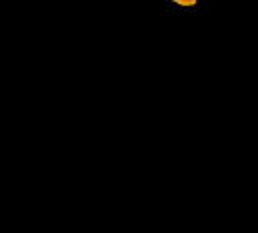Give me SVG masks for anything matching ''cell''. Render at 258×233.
Returning a JSON list of instances; mask_svg holds the SVG:
<instances>
[{"instance_id":"1","label":"cell","mask_w":258,"mask_h":233,"mask_svg":"<svg viewBox=\"0 0 258 233\" xmlns=\"http://www.w3.org/2000/svg\"><path fill=\"white\" fill-rule=\"evenodd\" d=\"M171 2H175V4H179L181 8H192L194 4H196V0H171Z\"/></svg>"}]
</instances>
